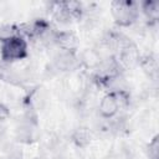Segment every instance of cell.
Segmentation results:
<instances>
[{"label": "cell", "instance_id": "obj_1", "mask_svg": "<svg viewBox=\"0 0 159 159\" xmlns=\"http://www.w3.org/2000/svg\"><path fill=\"white\" fill-rule=\"evenodd\" d=\"M0 41H1L0 55L2 61L12 62V61L22 60L27 56V42L22 36L14 35Z\"/></svg>", "mask_w": 159, "mask_h": 159}, {"label": "cell", "instance_id": "obj_2", "mask_svg": "<svg viewBox=\"0 0 159 159\" xmlns=\"http://www.w3.org/2000/svg\"><path fill=\"white\" fill-rule=\"evenodd\" d=\"M112 16L117 25L119 26H129L132 25L138 15V5L130 0H117L112 2Z\"/></svg>", "mask_w": 159, "mask_h": 159}, {"label": "cell", "instance_id": "obj_3", "mask_svg": "<svg viewBox=\"0 0 159 159\" xmlns=\"http://www.w3.org/2000/svg\"><path fill=\"white\" fill-rule=\"evenodd\" d=\"M128 94L124 91H113L107 93L99 103V113L103 118H112L120 107L128 103Z\"/></svg>", "mask_w": 159, "mask_h": 159}, {"label": "cell", "instance_id": "obj_4", "mask_svg": "<svg viewBox=\"0 0 159 159\" xmlns=\"http://www.w3.org/2000/svg\"><path fill=\"white\" fill-rule=\"evenodd\" d=\"M52 39L56 43H58L63 50H67V51L72 50L76 46V36L67 31L56 32V34H53Z\"/></svg>", "mask_w": 159, "mask_h": 159}, {"label": "cell", "instance_id": "obj_5", "mask_svg": "<svg viewBox=\"0 0 159 159\" xmlns=\"http://www.w3.org/2000/svg\"><path fill=\"white\" fill-rule=\"evenodd\" d=\"M142 9L148 19L157 20L159 15V4L157 1H144L142 4Z\"/></svg>", "mask_w": 159, "mask_h": 159}, {"label": "cell", "instance_id": "obj_6", "mask_svg": "<svg viewBox=\"0 0 159 159\" xmlns=\"http://www.w3.org/2000/svg\"><path fill=\"white\" fill-rule=\"evenodd\" d=\"M158 138L155 137L154 139H153V142L149 144V153H150V157H152V159H158Z\"/></svg>", "mask_w": 159, "mask_h": 159}, {"label": "cell", "instance_id": "obj_7", "mask_svg": "<svg viewBox=\"0 0 159 159\" xmlns=\"http://www.w3.org/2000/svg\"><path fill=\"white\" fill-rule=\"evenodd\" d=\"M9 114H10L9 109H7V108H6L4 104H1V103H0V120L6 119V118L9 117Z\"/></svg>", "mask_w": 159, "mask_h": 159}]
</instances>
